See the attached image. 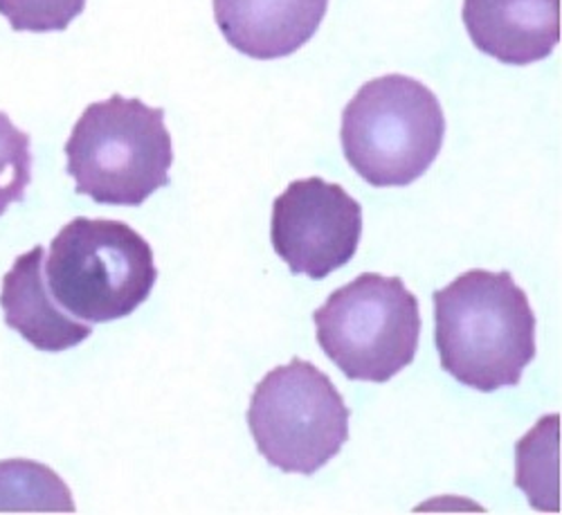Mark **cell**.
<instances>
[{
	"instance_id": "8992f818",
	"label": "cell",
	"mask_w": 562,
	"mask_h": 515,
	"mask_svg": "<svg viewBox=\"0 0 562 515\" xmlns=\"http://www.w3.org/2000/svg\"><path fill=\"white\" fill-rule=\"evenodd\" d=\"M248 428L270 466L313 475L349 441V407L322 369L293 358L255 388Z\"/></svg>"
},
{
	"instance_id": "8fae6325",
	"label": "cell",
	"mask_w": 562,
	"mask_h": 515,
	"mask_svg": "<svg viewBox=\"0 0 562 515\" xmlns=\"http://www.w3.org/2000/svg\"><path fill=\"white\" fill-rule=\"evenodd\" d=\"M68 484L32 459L0 461V513H75Z\"/></svg>"
},
{
	"instance_id": "6da1fadb",
	"label": "cell",
	"mask_w": 562,
	"mask_h": 515,
	"mask_svg": "<svg viewBox=\"0 0 562 515\" xmlns=\"http://www.w3.org/2000/svg\"><path fill=\"white\" fill-rule=\"evenodd\" d=\"M435 345L454 381L491 394L520 385L533 362L536 313L510 272L484 268L435 291Z\"/></svg>"
},
{
	"instance_id": "5bb4252c",
	"label": "cell",
	"mask_w": 562,
	"mask_h": 515,
	"mask_svg": "<svg viewBox=\"0 0 562 515\" xmlns=\"http://www.w3.org/2000/svg\"><path fill=\"white\" fill-rule=\"evenodd\" d=\"M86 10V0H0L14 32H64Z\"/></svg>"
},
{
	"instance_id": "5b68a950",
	"label": "cell",
	"mask_w": 562,
	"mask_h": 515,
	"mask_svg": "<svg viewBox=\"0 0 562 515\" xmlns=\"http://www.w3.org/2000/svg\"><path fill=\"white\" fill-rule=\"evenodd\" d=\"M317 345L349 381L387 383L416 358L420 306L401 277L364 272L315 313Z\"/></svg>"
},
{
	"instance_id": "277c9868",
	"label": "cell",
	"mask_w": 562,
	"mask_h": 515,
	"mask_svg": "<svg viewBox=\"0 0 562 515\" xmlns=\"http://www.w3.org/2000/svg\"><path fill=\"white\" fill-rule=\"evenodd\" d=\"M50 295L86 322H113L143 306L156 282L154 250L143 234L113 219H72L50 244Z\"/></svg>"
},
{
	"instance_id": "7c38bea8",
	"label": "cell",
	"mask_w": 562,
	"mask_h": 515,
	"mask_svg": "<svg viewBox=\"0 0 562 515\" xmlns=\"http://www.w3.org/2000/svg\"><path fill=\"white\" fill-rule=\"evenodd\" d=\"M560 416L540 418L536 428L515 446L518 457V484L536 511L560 513V482H558V446H560Z\"/></svg>"
},
{
	"instance_id": "30bf717a",
	"label": "cell",
	"mask_w": 562,
	"mask_h": 515,
	"mask_svg": "<svg viewBox=\"0 0 562 515\" xmlns=\"http://www.w3.org/2000/svg\"><path fill=\"white\" fill-rule=\"evenodd\" d=\"M43 246L21 255L3 277L0 306L5 324L38 351H66L90 338L92 326L66 315L45 287Z\"/></svg>"
},
{
	"instance_id": "9c48e42d",
	"label": "cell",
	"mask_w": 562,
	"mask_h": 515,
	"mask_svg": "<svg viewBox=\"0 0 562 515\" xmlns=\"http://www.w3.org/2000/svg\"><path fill=\"white\" fill-rule=\"evenodd\" d=\"M326 10L329 0H214V21L234 51L272 61L304 48Z\"/></svg>"
},
{
	"instance_id": "52a82bcc",
	"label": "cell",
	"mask_w": 562,
	"mask_h": 515,
	"mask_svg": "<svg viewBox=\"0 0 562 515\" xmlns=\"http://www.w3.org/2000/svg\"><path fill=\"white\" fill-rule=\"evenodd\" d=\"M362 237V208L345 187L302 178L272 203L270 242L295 275L324 279L347 266Z\"/></svg>"
},
{
	"instance_id": "4fadbf2b",
	"label": "cell",
	"mask_w": 562,
	"mask_h": 515,
	"mask_svg": "<svg viewBox=\"0 0 562 515\" xmlns=\"http://www.w3.org/2000/svg\"><path fill=\"white\" fill-rule=\"evenodd\" d=\"M30 143V135L16 128L8 113H0V216L25 199L32 182Z\"/></svg>"
},
{
	"instance_id": "7a4b0ae2",
	"label": "cell",
	"mask_w": 562,
	"mask_h": 515,
	"mask_svg": "<svg viewBox=\"0 0 562 515\" xmlns=\"http://www.w3.org/2000/svg\"><path fill=\"white\" fill-rule=\"evenodd\" d=\"M75 192L102 205H143L169 184L173 163L165 109L120 92L86 107L64 147Z\"/></svg>"
},
{
	"instance_id": "3957f363",
	"label": "cell",
	"mask_w": 562,
	"mask_h": 515,
	"mask_svg": "<svg viewBox=\"0 0 562 515\" xmlns=\"http://www.w3.org/2000/svg\"><path fill=\"white\" fill-rule=\"evenodd\" d=\"M446 115L435 92L412 77L367 81L342 111V152L371 187H405L437 160Z\"/></svg>"
},
{
	"instance_id": "ba28073f",
	"label": "cell",
	"mask_w": 562,
	"mask_h": 515,
	"mask_svg": "<svg viewBox=\"0 0 562 515\" xmlns=\"http://www.w3.org/2000/svg\"><path fill=\"white\" fill-rule=\"evenodd\" d=\"M475 48L508 66L547 59L560 43V0H463Z\"/></svg>"
}]
</instances>
